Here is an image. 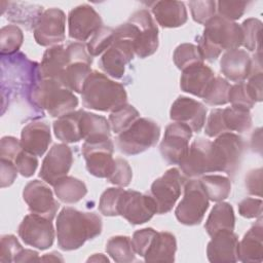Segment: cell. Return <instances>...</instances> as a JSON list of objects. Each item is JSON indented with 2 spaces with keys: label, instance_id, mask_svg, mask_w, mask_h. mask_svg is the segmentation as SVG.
Here are the masks:
<instances>
[{
  "label": "cell",
  "instance_id": "cell-50",
  "mask_svg": "<svg viewBox=\"0 0 263 263\" xmlns=\"http://www.w3.org/2000/svg\"><path fill=\"white\" fill-rule=\"evenodd\" d=\"M156 232L157 231L151 227L143 228L134 232L132 237V242H133L136 254L140 255L141 257H144Z\"/></svg>",
  "mask_w": 263,
  "mask_h": 263
},
{
  "label": "cell",
  "instance_id": "cell-37",
  "mask_svg": "<svg viewBox=\"0 0 263 263\" xmlns=\"http://www.w3.org/2000/svg\"><path fill=\"white\" fill-rule=\"evenodd\" d=\"M222 120L227 133H243L252 126L250 110L243 108L231 106L222 109Z\"/></svg>",
  "mask_w": 263,
  "mask_h": 263
},
{
  "label": "cell",
  "instance_id": "cell-10",
  "mask_svg": "<svg viewBox=\"0 0 263 263\" xmlns=\"http://www.w3.org/2000/svg\"><path fill=\"white\" fill-rule=\"evenodd\" d=\"M133 40L115 28V38L112 45L102 54L100 68L110 77L120 79L124 75L125 66L134 59Z\"/></svg>",
  "mask_w": 263,
  "mask_h": 263
},
{
  "label": "cell",
  "instance_id": "cell-8",
  "mask_svg": "<svg viewBox=\"0 0 263 263\" xmlns=\"http://www.w3.org/2000/svg\"><path fill=\"white\" fill-rule=\"evenodd\" d=\"M67 49L70 62L59 82L71 91L81 93L87 77L92 72L90 68L92 57L88 53L83 42L70 43Z\"/></svg>",
  "mask_w": 263,
  "mask_h": 263
},
{
  "label": "cell",
  "instance_id": "cell-48",
  "mask_svg": "<svg viewBox=\"0 0 263 263\" xmlns=\"http://www.w3.org/2000/svg\"><path fill=\"white\" fill-rule=\"evenodd\" d=\"M248 4L247 1H218L216 2V10L218 15L234 22L243 15Z\"/></svg>",
  "mask_w": 263,
  "mask_h": 263
},
{
  "label": "cell",
  "instance_id": "cell-57",
  "mask_svg": "<svg viewBox=\"0 0 263 263\" xmlns=\"http://www.w3.org/2000/svg\"><path fill=\"white\" fill-rule=\"evenodd\" d=\"M262 82H263V74L262 72L253 74L249 77V81L246 83L247 89L252 97V99L257 102H261L263 99L262 95Z\"/></svg>",
  "mask_w": 263,
  "mask_h": 263
},
{
  "label": "cell",
  "instance_id": "cell-33",
  "mask_svg": "<svg viewBox=\"0 0 263 263\" xmlns=\"http://www.w3.org/2000/svg\"><path fill=\"white\" fill-rule=\"evenodd\" d=\"M53 191L61 201L75 203L86 195L87 188L81 180L71 176H65L53 185Z\"/></svg>",
  "mask_w": 263,
  "mask_h": 263
},
{
  "label": "cell",
  "instance_id": "cell-14",
  "mask_svg": "<svg viewBox=\"0 0 263 263\" xmlns=\"http://www.w3.org/2000/svg\"><path fill=\"white\" fill-rule=\"evenodd\" d=\"M17 233L26 245L38 250L50 248L54 240V228L51 220L32 213L25 216Z\"/></svg>",
  "mask_w": 263,
  "mask_h": 263
},
{
  "label": "cell",
  "instance_id": "cell-11",
  "mask_svg": "<svg viewBox=\"0 0 263 263\" xmlns=\"http://www.w3.org/2000/svg\"><path fill=\"white\" fill-rule=\"evenodd\" d=\"M135 26L134 50L141 59L148 58L156 52L159 44L158 28L147 9L134 12L128 18Z\"/></svg>",
  "mask_w": 263,
  "mask_h": 263
},
{
  "label": "cell",
  "instance_id": "cell-32",
  "mask_svg": "<svg viewBox=\"0 0 263 263\" xmlns=\"http://www.w3.org/2000/svg\"><path fill=\"white\" fill-rule=\"evenodd\" d=\"M80 114L81 109L59 117L53 122V133L60 141L71 144L82 140L80 134Z\"/></svg>",
  "mask_w": 263,
  "mask_h": 263
},
{
  "label": "cell",
  "instance_id": "cell-60",
  "mask_svg": "<svg viewBox=\"0 0 263 263\" xmlns=\"http://www.w3.org/2000/svg\"><path fill=\"white\" fill-rule=\"evenodd\" d=\"M87 262H109V259L103 254H93L87 259Z\"/></svg>",
  "mask_w": 263,
  "mask_h": 263
},
{
  "label": "cell",
  "instance_id": "cell-58",
  "mask_svg": "<svg viewBox=\"0 0 263 263\" xmlns=\"http://www.w3.org/2000/svg\"><path fill=\"white\" fill-rule=\"evenodd\" d=\"M40 261V258L38 256V253L33 250L29 249H23L21 253L15 258L14 262H35Z\"/></svg>",
  "mask_w": 263,
  "mask_h": 263
},
{
  "label": "cell",
  "instance_id": "cell-21",
  "mask_svg": "<svg viewBox=\"0 0 263 263\" xmlns=\"http://www.w3.org/2000/svg\"><path fill=\"white\" fill-rule=\"evenodd\" d=\"M170 117L175 122L186 124L192 132L201 130L206 119V108L198 101L180 96L173 103Z\"/></svg>",
  "mask_w": 263,
  "mask_h": 263
},
{
  "label": "cell",
  "instance_id": "cell-27",
  "mask_svg": "<svg viewBox=\"0 0 263 263\" xmlns=\"http://www.w3.org/2000/svg\"><path fill=\"white\" fill-rule=\"evenodd\" d=\"M263 260V225L262 218L247 231L238 241V261L262 262Z\"/></svg>",
  "mask_w": 263,
  "mask_h": 263
},
{
  "label": "cell",
  "instance_id": "cell-31",
  "mask_svg": "<svg viewBox=\"0 0 263 263\" xmlns=\"http://www.w3.org/2000/svg\"><path fill=\"white\" fill-rule=\"evenodd\" d=\"M235 226V216L233 208L230 203L219 201L212 209L204 228L210 236L222 230L233 231Z\"/></svg>",
  "mask_w": 263,
  "mask_h": 263
},
{
  "label": "cell",
  "instance_id": "cell-30",
  "mask_svg": "<svg viewBox=\"0 0 263 263\" xmlns=\"http://www.w3.org/2000/svg\"><path fill=\"white\" fill-rule=\"evenodd\" d=\"M80 134L84 141H95L110 138L111 126L109 121L101 115L81 109Z\"/></svg>",
  "mask_w": 263,
  "mask_h": 263
},
{
  "label": "cell",
  "instance_id": "cell-47",
  "mask_svg": "<svg viewBox=\"0 0 263 263\" xmlns=\"http://www.w3.org/2000/svg\"><path fill=\"white\" fill-rule=\"evenodd\" d=\"M228 103L233 107L243 108L247 110H251L256 104L250 96L245 82H238L231 85L228 95Z\"/></svg>",
  "mask_w": 263,
  "mask_h": 263
},
{
  "label": "cell",
  "instance_id": "cell-18",
  "mask_svg": "<svg viewBox=\"0 0 263 263\" xmlns=\"http://www.w3.org/2000/svg\"><path fill=\"white\" fill-rule=\"evenodd\" d=\"M103 27L101 15L88 4L74 7L68 15V32L72 39L79 42L86 41Z\"/></svg>",
  "mask_w": 263,
  "mask_h": 263
},
{
  "label": "cell",
  "instance_id": "cell-35",
  "mask_svg": "<svg viewBox=\"0 0 263 263\" xmlns=\"http://www.w3.org/2000/svg\"><path fill=\"white\" fill-rule=\"evenodd\" d=\"M106 252L117 263H130L136 260L132 238L126 235L112 236L106 243Z\"/></svg>",
  "mask_w": 263,
  "mask_h": 263
},
{
  "label": "cell",
  "instance_id": "cell-59",
  "mask_svg": "<svg viewBox=\"0 0 263 263\" xmlns=\"http://www.w3.org/2000/svg\"><path fill=\"white\" fill-rule=\"evenodd\" d=\"M40 261H45V262H57V261H61L63 262L64 259L62 257V255L58 252H51V253H48V254H45L43 257L40 258Z\"/></svg>",
  "mask_w": 263,
  "mask_h": 263
},
{
  "label": "cell",
  "instance_id": "cell-20",
  "mask_svg": "<svg viewBox=\"0 0 263 263\" xmlns=\"http://www.w3.org/2000/svg\"><path fill=\"white\" fill-rule=\"evenodd\" d=\"M211 143L210 140L203 138H197L191 143L187 154L179 163L180 171L185 178L195 179L205 173H211Z\"/></svg>",
  "mask_w": 263,
  "mask_h": 263
},
{
  "label": "cell",
  "instance_id": "cell-17",
  "mask_svg": "<svg viewBox=\"0 0 263 263\" xmlns=\"http://www.w3.org/2000/svg\"><path fill=\"white\" fill-rule=\"evenodd\" d=\"M23 198L32 214L42 216L51 221L60 206L48 184L39 180H33L25 186Z\"/></svg>",
  "mask_w": 263,
  "mask_h": 263
},
{
  "label": "cell",
  "instance_id": "cell-34",
  "mask_svg": "<svg viewBox=\"0 0 263 263\" xmlns=\"http://www.w3.org/2000/svg\"><path fill=\"white\" fill-rule=\"evenodd\" d=\"M7 8V20L25 26L28 30L34 29L39 17L43 13V7L28 3L10 2Z\"/></svg>",
  "mask_w": 263,
  "mask_h": 263
},
{
  "label": "cell",
  "instance_id": "cell-13",
  "mask_svg": "<svg viewBox=\"0 0 263 263\" xmlns=\"http://www.w3.org/2000/svg\"><path fill=\"white\" fill-rule=\"evenodd\" d=\"M114 144L111 138L84 141L81 153L86 162L88 173L98 178H107L110 174L114 158Z\"/></svg>",
  "mask_w": 263,
  "mask_h": 263
},
{
  "label": "cell",
  "instance_id": "cell-24",
  "mask_svg": "<svg viewBox=\"0 0 263 263\" xmlns=\"http://www.w3.org/2000/svg\"><path fill=\"white\" fill-rule=\"evenodd\" d=\"M220 69L228 80L243 82L252 73V58L239 48L225 51L220 60Z\"/></svg>",
  "mask_w": 263,
  "mask_h": 263
},
{
  "label": "cell",
  "instance_id": "cell-51",
  "mask_svg": "<svg viewBox=\"0 0 263 263\" xmlns=\"http://www.w3.org/2000/svg\"><path fill=\"white\" fill-rule=\"evenodd\" d=\"M14 164L23 177L29 178L35 174L38 167V158L36 155L22 150L21 153L16 156Z\"/></svg>",
  "mask_w": 263,
  "mask_h": 263
},
{
  "label": "cell",
  "instance_id": "cell-45",
  "mask_svg": "<svg viewBox=\"0 0 263 263\" xmlns=\"http://www.w3.org/2000/svg\"><path fill=\"white\" fill-rule=\"evenodd\" d=\"M124 189L121 187L107 188L101 195L99 211L107 217L118 216V201Z\"/></svg>",
  "mask_w": 263,
  "mask_h": 263
},
{
  "label": "cell",
  "instance_id": "cell-53",
  "mask_svg": "<svg viewBox=\"0 0 263 263\" xmlns=\"http://www.w3.org/2000/svg\"><path fill=\"white\" fill-rule=\"evenodd\" d=\"M23 147L21 141L11 136H5L0 142V158L8 159L14 162L16 156L21 153Z\"/></svg>",
  "mask_w": 263,
  "mask_h": 263
},
{
  "label": "cell",
  "instance_id": "cell-15",
  "mask_svg": "<svg viewBox=\"0 0 263 263\" xmlns=\"http://www.w3.org/2000/svg\"><path fill=\"white\" fill-rule=\"evenodd\" d=\"M66 15L60 8L43 11L34 28L35 41L41 46L59 45L65 40Z\"/></svg>",
  "mask_w": 263,
  "mask_h": 263
},
{
  "label": "cell",
  "instance_id": "cell-4",
  "mask_svg": "<svg viewBox=\"0 0 263 263\" xmlns=\"http://www.w3.org/2000/svg\"><path fill=\"white\" fill-rule=\"evenodd\" d=\"M243 148L242 138L234 133L216 137L210 148L211 172H223L228 176H234L239 168Z\"/></svg>",
  "mask_w": 263,
  "mask_h": 263
},
{
  "label": "cell",
  "instance_id": "cell-55",
  "mask_svg": "<svg viewBox=\"0 0 263 263\" xmlns=\"http://www.w3.org/2000/svg\"><path fill=\"white\" fill-rule=\"evenodd\" d=\"M17 173L13 161L0 158V183L2 188L10 186L17 177Z\"/></svg>",
  "mask_w": 263,
  "mask_h": 263
},
{
  "label": "cell",
  "instance_id": "cell-49",
  "mask_svg": "<svg viewBox=\"0 0 263 263\" xmlns=\"http://www.w3.org/2000/svg\"><path fill=\"white\" fill-rule=\"evenodd\" d=\"M23 250L17 238L12 234H6L1 237L0 245V261L2 263L14 262L17 255Z\"/></svg>",
  "mask_w": 263,
  "mask_h": 263
},
{
  "label": "cell",
  "instance_id": "cell-19",
  "mask_svg": "<svg viewBox=\"0 0 263 263\" xmlns=\"http://www.w3.org/2000/svg\"><path fill=\"white\" fill-rule=\"evenodd\" d=\"M73 163L72 150L66 144H54L44 157L39 177L53 186L61 178L67 176Z\"/></svg>",
  "mask_w": 263,
  "mask_h": 263
},
{
  "label": "cell",
  "instance_id": "cell-52",
  "mask_svg": "<svg viewBox=\"0 0 263 263\" xmlns=\"http://www.w3.org/2000/svg\"><path fill=\"white\" fill-rule=\"evenodd\" d=\"M204 133L210 138H216L227 133L222 120V109L217 108L211 111L205 122Z\"/></svg>",
  "mask_w": 263,
  "mask_h": 263
},
{
  "label": "cell",
  "instance_id": "cell-2",
  "mask_svg": "<svg viewBox=\"0 0 263 263\" xmlns=\"http://www.w3.org/2000/svg\"><path fill=\"white\" fill-rule=\"evenodd\" d=\"M81 98L85 108L102 112H113L127 104L124 86L98 71H92L87 77Z\"/></svg>",
  "mask_w": 263,
  "mask_h": 263
},
{
  "label": "cell",
  "instance_id": "cell-38",
  "mask_svg": "<svg viewBox=\"0 0 263 263\" xmlns=\"http://www.w3.org/2000/svg\"><path fill=\"white\" fill-rule=\"evenodd\" d=\"M24 41L23 31L15 25H7L0 31L1 55H12L18 51Z\"/></svg>",
  "mask_w": 263,
  "mask_h": 263
},
{
  "label": "cell",
  "instance_id": "cell-44",
  "mask_svg": "<svg viewBox=\"0 0 263 263\" xmlns=\"http://www.w3.org/2000/svg\"><path fill=\"white\" fill-rule=\"evenodd\" d=\"M106 179L111 184L119 187L128 186L133 179V171L127 160L121 157L114 158L112 170Z\"/></svg>",
  "mask_w": 263,
  "mask_h": 263
},
{
  "label": "cell",
  "instance_id": "cell-26",
  "mask_svg": "<svg viewBox=\"0 0 263 263\" xmlns=\"http://www.w3.org/2000/svg\"><path fill=\"white\" fill-rule=\"evenodd\" d=\"M70 59L67 46L63 44L48 47L39 64L38 73L40 79H54L58 80L63 75Z\"/></svg>",
  "mask_w": 263,
  "mask_h": 263
},
{
  "label": "cell",
  "instance_id": "cell-5",
  "mask_svg": "<svg viewBox=\"0 0 263 263\" xmlns=\"http://www.w3.org/2000/svg\"><path fill=\"white\" fill-rule=\"evenodd\" d=\"M160 137V127L152 119L139 117L128 128L118 134L116 145L126 155H137L155 146Z\"/></svg>",
  "mask_w": 263,
  "mask_h": 263
},
{
  "label": "cell",
  "instance_id": "cell-9",
  "mask_svg": "<svg viewBox=\"0 0 263 263\" xmlns=\"http://www.w3.org/2000/svg\"><path fill=\"white\" fill-rule=\"evenodd\" d=\"M184 184L185 177L177 167L167 170L152 183L149 194L156 204V214L162 215L172 211Z\"/></svg>",
  "mask_w": 263,
  "mask_h": 263
},
{
  "label": "cell",
  "instance_id": "cell-42",
  "mask_svg": "<svg viewBox=\"0 0 263 263\" xmlns=\"http://www.w3.org/2000/svg\"><path fill=\"white\" fill-rule=\"evenodd\" d=\"M173 60L178 69L184 70L194 64L203 63L198 47L192 43H182L174 51Z\"/></svg>",
  "mask_w": 263,
  "mask_h": 263
},
{
  "label": "cell",
  "instance_id": "cell-12",
  "mask_svg": "<svg viewBox=\"0 0 263 263\" xmlns=\"http://www.w3.org/2000/svg\"><path fill=\"white\" fill-rule=\"evenodd\" d=\"M156 214V204L150 194L123 190L118 201V216L133 225L148 222Z\"/></svg>",
  "mask_w": 263,
  "mask_h": 263
},
{
  "label": "cell",
  "instance_id": "cell-16",
  "mask_svg": "<svg viewBox=\"0 0 263 263\" xmlns=\"http://www.w3.org/2000/svg\"><path fill=\"white\" fill-rule=\"evenodd\" d=\"M192 130L186 124L174 122L166 126L159 145L162 158L170 164H179L187 154Z\"/></svg>",
  "mask_w": 263,
  "mask_h": 263
},
{
  "label": "cell",
  "instance_id": "cell-29",
  "mask_svg": "<svg viewBox=\"0 0 263 263\" xmlns=\"http://www.w3.org/2000/svg\"><path fill=\"white\" fill-rule=\"evenodd\" d=\"M177 239L167 231H157L144 255L146 262H174Z\"/></svg>",
  "mask_w": 263,
  "mask_h": 263
},
{
  "label": "cell",
  "instance_id": "cell-25",
  "mask_svg": "<svg viewBox=\"0 0 263 263\" xmlns=\"http://www.w3.org/2000/svg\"><path fill=\"white\" fill-rule=\"evenodd\" d=\"M214 78L215 73L209 66L203 63L194 64L182 71L180 87L185 92L202 98Z\"/></svg>",
  "mask_w": 263,
  "mask_h": 263
},
{
  "label": "cell",
  "instance_id": "cell-23",
  "mask_svg": "<svg viewBox=\"0 0 263 263\" xmlns=\"http://www.w3.org/2000/svg\"><path fill=\"white\" fill-rule=\"evenodd\" d=\"M20 141L23 150L36 156H42L51 142L50 127L41 120L31 121L23 127Z\"/></svg>",
  "mask_w": 263,
  "mask_h": 263
},
{
  "label": "cell",
  "instance_id": "cell-54",
  "mask_svg": "<svg viewBox=\"0 0 263 263\" xmlns=\"http://www.w3.org/2000/svg\"><path fill=\"white\" fill-rule=\"evenodd\" d=\"M238 213L247 219L260 218L262 216V199L247 197L238 203Z\"/></svg>",
  "mask_w": 263,
  "mask_h": 263
},
{
  "label": "cell",
  "instance_id": "cell-36",
  "mask_svg": "<svg viewBox=\"0 0 263 263\" xmlns=\"http://www.w3.org/2000/svg\"><path fill=\"white\" fill-rule=\"evenodd\" d=\"M202 188L212 201H223L231 191V182L227 177L220 175H203L199 179Z\"/></svg>",
  "mask_w": 263,
  "mask_h": 263
},
{
  "label": "cell",
  "instance_id": "cell-41",
  "mask_svg": "<svg viewBox=\"0 0 263 263\" xmlns=\"http://www.w3.org/2000/svg\"><path fill=\"white\" fill-rule=\"evenodd\" d=\"M115 29L103 26L89 39L86 44L88 53L91 57H98L104 53L114 42Z\"/></svg>",
  "mask_w": 263,
  "mask_h": 263
},
{
  "label": "cell",
  "instance_id": "cell-56",
  "mask_svg": "<svg viewBox=\"0 0 263 263\" xmlns=\"http://www.w3.org/2000/svg\"><path fill=\"white\" fill-rule=\"evenodd\" d=\"M246 188L250 194L261 196L262 190V170L250 171L246 176Z\"/></svg>",
  "mask_w": 263,
  "mask_h": 263
},
{
  "label": "cell",
  "instance_id": "cell-46",
  "mask_svg": "<svg viewBox=\"0 0 263 263\" xmlns=\"http://www.w3.org/2000/svg\"><path fill=\"white\" fill-rule=\"evenodd\" d=\"M194 22L205 25L212 17L216 15V2L213 0H195L188 3Z\"/></svg>",
  "mask_w": 263,
  "mask_h": 263
},
{
  "label": "cell",
  "instance_id": "cell-39",
  "mask_svg": "<svg viewBox=\"0 0 263 263\" xmlns=\"http://www.w3.org/2000/svg\"><path fill=\"white\" fill-rule=\"evenodd\" d=\"M139 117V111L134 106L125 104L122 107L111 112L108 121L110 123L111 129L115 134H120L128 128Z\"/></svg>",
  "mask_w": 263,
  "mask_h": 263
},
{
  "label": "cell",
  "instance_id": "cell-28",
  "mask_svg": "<svg viewBox=\"0 0 263 263\" xmlns=\"http://www.w3.org/2000/svg\"><path fill=\"white\" fill-rule=\"evenodd\" d=\"M152 13L163 28H178L188 18L185 4L181 1H157L152 6Z\"/></svg>",
  "mask_w": 263,
  "mask_h": 263
},
{
  "label": "cell",
  "instance_id": "cell-6",
  "mask_svg": "<svg viewBox=\"0 0 263 263\" xmlns=\"http://www.w3.org/2000/svg\"><path fill=\"white\" fill-rule=\"evenodd\" d=\"M209 205V198L200 181L190 179L184 184V196L175 210V216L183 225H198L203 220Z\"/></svg>",
  "mask_w": 263,
  "mask_h": 263
},
{
  "label": "cell",
  "instance_id": "cell-40",
  "mask_svg": "<svg viewBox=\"0 0 263 263\" xmlns=\"http://www.w3.org/2000/svg\"><path fill=\"white\" fill-rule=\"evenodd\" d=\"M230 83L225 78L215 76L208 86L203 97L201 98L208 105L222 106L228 103V95L230 90Z\"/></svg>",
  "mask_w": 263,
  "mask_h": 263
},
{
  "label": "cell",
  "instance_id": "cell-1",
  "mask_svg": "<svg viewBox=\"0 0 263 263\" xmlns=\"http://www.w3.org/2000/svg\"><path fill=\"white\" fill-rule=\"evenodd\" d=\"M102 228V219L97 214L66 206L57 218L58 246L64 251L77 250L100 235Z\"/></svg>",
  "mask_w": 263,
  "mask_h": 263
},
{
  "label": "cell",
  "instance_id": "cell-7",
  "mask_svg": "<svg viewBox=\"0 0 263 263\" xmlns=\"http://www.w3.org/2000/svg\"><path fill=\"white\" fill-rule=\"evenodd\" d=\"M216 50L237 49L242 45V31L240 25L215 15L205 25L202 35L199 37Z\"/></svg>",
  "mask_w": 263,
  "mask_h": 263
},
{
  "label": "cell",
  "instance_id": "cell-3",
  "mask_svg": "<svg viewBox=\"0 0 263 263\" xmlns=\"http://www.w3.org/2000/svg\"><path fill=\"white\" fill-rule=\"evenodd\" d=\"M29 98L36 107L58 118L73 112L78 106L74 92L54 79H40L32 88Z\"/></svg>",
  "mask_w": 263,
  "mask_h": 263
},
{
  "label": "cell",
  "instance_id": "cell-43",
  "mask_svg": "<svg viewBox=\"0 0 263 263\" xmlns=\"http://www.w3.org/2000/svg\"><path fill=\"white\" fill-rule=\"evenodd\" d=\"M242 31V45L250 51H261L260 35L262 23L258 18L250 17L240 25Z\"/></svg>",
  "mask_w": 263,
  "mask_h": 263
},
{
  "label": "cell",
  "instance_id": "cell-22",
  "mask_svg": "<svg viewBox=\"0 0 263 263\" xmlns=\"http://www.w3.org/2000/svg\"><path fill=\"white\" fill-rule=\"evenodd\" d=\"M238 236L230 230L215 233L206 247V257L213 263L238 261Z\"/></svg>",
  "mask_w": 263,
  "mask_h": 263
}]
</instances>
